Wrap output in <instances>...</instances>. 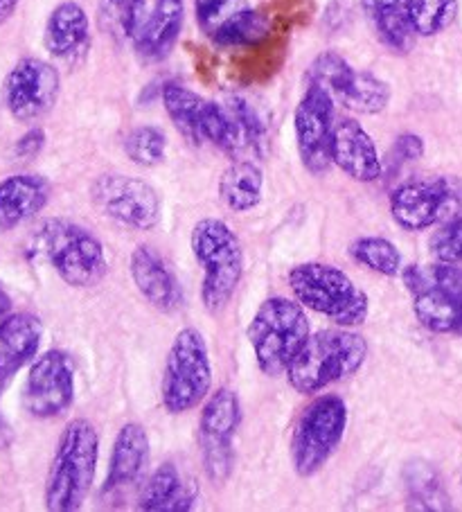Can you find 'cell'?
<instances>
[{"instance_id": "1", "label": "cell", "mask_w": 462, "mask_h": 512, "mask_svg": "<svg viewBox=\"0 0 462 512\" xmlns=\"http://www.w3.org/2000/svg\"><path fill=\"white\" fill-rule=\"evenodd\" d=\"M100 436L84 418L70 420L61 431L46 479V508L50 512H75L84 506L93 488Z\"/></svg>"}, {"instance_id": "2", "label": "cell", "mask_w": 462, "mask_h": 512, "mask_svg": "<svg viewBox=\"0 0 462 512\" xmlns=\"http://www.w3.org/2000/svg\"><path fill=\"white\" fill-rule=\"evenodd\" d=\"M368 359V343L348 328L309 334L298 357L287 368L291 388L300 395H316L327 386L359 373Z\"/></svg>"}, {"instance_id": "3", "label": "cell", "mask_w": 462, "mask_h": 512, "mask_svg": "<svg viewBox=\"0 0 462 512\" xmlns=\"http://www.w3.org/2000/svg\"><path fill=\"white\" fill-rule=\"evenodd\" d=\"M194 260L203 269L201 300L210 314L230 303L244 276V249L237 233L224 219L206 217L194 224L190 235Z\"/></svg>"}, {"instance_id": "4", "label": "cell", "mask_w": 462, "mask_h": 512, "mask_svg": "<svg viewBox=\"0 0 462 512\" xmlns=\"http://www.w3.org/2000/svg\"><path fill=\"white\" fill-rule=\"evenodd\" d=\"M289 287L305 310L321 314L341 328H357L368 319V294L332 264H296L289 271Z\"/></svg>"}, {"instance_id": "5", "label": "cell", "mask_w": 462, "mask_h": 512, "mask_svg": "<svg viewBox=\"0 0 462 512\" xmlns=\"http://www.w3.org/2000/svg\"><path fill=\"white\" fill-rule=\"evenodd\" d=\"M246 334L262 373L269 377L284 375L309 339L305 307L298 300L282 296L264 300Z\"/></svg>"}, {"instance_id": "6", "label": "cell", "mask_w": 462, "mask_h": 512, "mask_svg": "<svg viewBox=\"0 0 462 512\" xmlns=\"http://www.w3.org/2000/svg\"><path fill=\"white\" fill-rule=\"evenodd\" d=\"M402 280L422 328L462 339V267L449 262L411 264Z\"/></svg>"}, {"instance_id": "7", "label": "cell", "mask_w": 462, "mask_h": 512, "mask_svg": "<svg viewBox=\"0 0 462 512\" xmlns=\"http://www.w3.org/2000/svg\"><path fill=\"white\" fill-rule=\"evenodd\" d=\"M37 251L66 285L77 289L95 287L109 271L102 242L84 226L68 219H48L39 228Z\"/></svg>"}, {"instance_id": "8", "label": "cell", "mask_w": 462, "mask_h": 512, "mask_svg": "<svg viewBox=\"0 0 462 512\" xmlns=\"http://www.w3.org/2000/svg\"><path fill=\"white\" fill-rule=\"evenodd\" d=\"M212 386V364L208 343L197 328H183L167 352L161 402L167 413L181 416L206 400Z\"/></svg>"}, {"instance_id": "9", "label": "cell", "mask_w": 462, "mask_h": 512, "mask_svg": "<svg viewBox=\"0 0 462 512\" xmlns=\"http://www.w3.org/2000/svg\"><path fill=\"white\" fill-rule=\"evenodd\" d=\"M348 429V406L339 395H318L300 413L291 434V463L302 479L323 470L341 447Z\"/></svg>"}, {"instance_id": "10", "label": "cell", "mask_w": 462, "mask_h": 512, "mask_svg": "<svg viewBox=\"0 0 462 512\" xmlns=\"http://www.w3.org/2000/svg\"><path fill=\"white\" fill-rule=\"evenodd\" d=\"M462 213V179H413L390 192V215L404 231H426Z\"/></svg>"}, {"instance_id": "11", "label": "cell", "mask_w": 462, "mask_h": 512, "mask_svg": "<svg viewBox=\"0 0 462 512\" xmlns=\"http://www.w3.org/2000/svg\"><path fill=\"white\" fill-rule=\"evenodd\" d=\"M307 84L323 86L336 104L359 116H377L390 102V86L384 79L357 70L339 52H321L307 70Z\"/></svg>"}, {"instance_id": "12", "label": "cell", "mask_w": 462, "mask_h": 512, "mask_svg": "<svg viewBox=\"0 0 462 512\" xmlns=\"http://www.w3.org/2000/svg\"><path fill=\"white\" fill-rule=\"evenodd\" d=\"M91 197L104 217L133 231H154L161 224V197L147 181L127 174H102Z\"/></svg>"}, {"instance_id": "13", "label": "cell", "mask_w": 462, "mask_h": 512, "mask_svg": "<svg viewBox=\"0 0 462 512\" xmlns=\"http://www.w3.org/2000/svg\"><path fill=\"white\" fill-rule=\"evenodd\" d=\"M242 422V404L230 388L210 393L199 418V447L203 470L215 483L228 481L233 472V438Z\"/></svg>"}, {"instance_id": "14", "label": "cell", "mask_w": 462, "mask_h": 512, "mask_svg": "<svg viewBox=\"0 0 462 512\" xmlns=\"http://www.w3.org/2000/svg\"><path fill=\"white\" fill-rule=\"evenodd\" d=\"M296 145L300 161L314 176L325 174L334 165L332 143L336 129V102L318 84H307L296 113H293Z\"/></svg>"}, {"instance_id": "15", "label": "cell", "mask_w": 462, "mask_h": 512, "mask_svg": "<svg viewBox=\"0 0 462 512\" xmlns=\"http://www.w3.org/2000/svg\"><path fill=\"white\" fill-rule=\"evenodd\" d=\"M61 91L59 70L39 57L16 61L3 84L5 107L19 122H34L50 113Z\"/></svg>"}, {"instance_id": "16", "label": "cell", "mask_w": 462, "mask_h": 512, "mask_svg": "<svg viewBox=\"0 0 462 512\" xmlns=\"http://www.w3.org/2000/svg\"><path fill=\"white\" fill-rule=\"evenodd\" d=\"M75 400V370L68 355L48 350L32 361L23 388V404L30 416L39 420L57 418Z\"/></svg>"}, {"instance_id": "17", "label": "cell", "mask_w": 462, "mask_h": 512, "mask_svg": "<svg viewBox=\"0 0 462 512\" xmlns=\"http://www.w3.org/2000/svg\"><path fill=\"white\" fill-rule=\"evenodd\" d=\"M199 30L221 48L248 46L266 37L269 23L253 10L251 0H194Z\"/></svg>"}, {"instance_id": "18", "label": "cell", "mask_w": 462, "mask_h": 512, "mask_svg": "<svg viewBox=\"0 0 462 512\" xmlns=\"http://www.w3.org/2000/svg\"><path fill=\"white\" fill-rule=\"evenodd\" d=\"M149 436L142 425L127 422L122 425L113 440L109 472L102 485V497H120L122 492L131 490L140 483L149 465Z\"/></svg>"}, {"instance_id": "19", "label": "cell", "mask_w": 462, "mask_h": 512, "mask_svg": "<svg viewBox=\"0 0 462 512\" xmlns=\"http://www.w3.org/2000/svg\"><path fill=\"white\" fill-rule=\"evenodd\" d=\"M332 161L345 176L359 183H372L384 174L375 140L352 118L336 120Z\"/></svg>"}, {"instance_id": "20", "label": "cell", "mask_w": 462, "mask_h": 512, "mask_svg": "<svg viewBox=\"0 0 462 512\" xmlns=\"http://www.w3.org/2000/svg\"><path fill=\"white\" fill-rule=\"evenodd\" d=\"M43 46L66 64H79L91 50V21L75 0H64L50 12L43 30Z\"/></svg>"}, {"instance_id": "21", "label": "cell", "mask_w": 462, "mask_h": 512, "mask_svg": "<svg viewBox=\"0 0 462 512\" xmlns=\"http://www.w3.org/2000/svg\"><path fill=\"white\" fill-rule=\"evenodd\" d=\"M43 323L34 314H12L0 325V395H3L19 370L39 355Z\"/></svg>"}, {"instance_id": "22", "label": "cell", "mask_w": 462, "mask_h": 512, "mask_svg": "<svg viewBox=\"0 0 462 512\" xmlns=\"http://www.w3.org/2000/svg\"><path fill=\"white\" fill-rule=\"evenodd\" d=\"M131 278L138 294L158 312H174L181 305V289L165 260L151 246L140 244L129 260Z\"/></svg>"}, {"instance_id": "23", "label": "cell", "mask_w": 462, "mask_h": 512, "mask_svg": "<svg viewBox=\"0 0 462 512\" xmlns=\"http://www.w3.org/2000/svg\"><path fill=\"white\" fill-rule=\"evenodd\" d=\"M185 21V0H154L133 48L142 61H161L174 50Z\"/></svg>"}, {"instance_id": "24", "label": "cell", "mask_w": 462, "mask_h": 512, "mask_svg": "<svg viewBox=\"0 0 462 512\" xmlns=\"http://www.w3.org/2000/svg\"><path fill=\"white\" fill-rule=\"evenodd\" d=\"M372 32L390 52L408 55L417 32L413 25V0H361Z\"/></svg>"}, {"instance_id": "25", "label": "cell", "mask_w": 462, "mask_h": 512, "mask_svg": "<svg viewBox=\"0 0 462 512\" xmlns=\"http://www.w3.org/2000/svg\"><path fill=\"white\" fill-rule=\"evenodd\" d=\"M50 183L39 174H14L0 181V228L12 231L46 208Z\"/></svg>"}, {"instance_id": "26", "label": "cell", "mask_w": 462, "mask_h": 512, "mask_svg": "<svg viewBox=\"0 0 462 512\" xmlns=\"http://www.w3.org/2000/svg\"><path fill=\"white\" fill-rule=\"evenodd\" d=\"M197 506V490L172 463L154 470L138 494V510L188 512Z\"/></svg>"}, {"instance_id": "27", "label": "cell", "mask_w": 462, "mask_h": 512, "mask_svg": "<svg viewBox=\"0 0 462 512\" xmlns=\"http://www.w3.org/2000/svg\"><path fill=\"white\" fill-rule=\"evenodd\" d=\"M264 192V174L253 161L230 163L219 179V197L233 213H248L260 206Z\"/></svg>"}, {"instance_id": "28", "label": "cell", "mask_w": 462, "mask_h": 512, "mask_svg": "<svg viewBox=\"0 0 462 512\" xmlns=\"http://www.w3.org/2000/svg\"><path fill=\"white\" fill-rule=\"evenodd\" d=\"M163 107L170 116L172 125L179 129V134L188 140L190 145H203V111H206L208 100H203L199 93L179 82H167L163 86Z\"/></svg>"}, {"instance_id": "29", "label": "cell", "mask_w": 462, "mask_h": 512, "mask_svg": "<svg viewBox=\"0 0 462 512\" xmlns=\"http://www.w3.org/2000/svg\"><path fill=\"white\" fill-rule=\"evenodd\" d=\"M147 0H100L97 28L115 43H133L147 21Z\"/></svg>"}, {"instance_id": "30", "label": "cell", "mask_w": 462, "mask_h": 512, "mask_svg": "<svg viewBox=\"0 0 462 512\" xmlns=\"http://www.w3.org/2000/svg\"><path fill=\"white\" fill-rule=\"evenodd\" d=\"M408 508L413 510H449L451 499L435 467L424 461H413L404 470Z\"/></svg>"}, {"instance_id": "31", "label": "cell", "mask_w": 462, "mask_h": 512, "mask_svg": "<svg viewBox=\"0 0 462 512\" xmlns=\"http://www.w3.org/2000/svg\"><path fill=\"white\" fill-rule=\"evenodd\" d=\"M350 255L354 262H359L361 267L370 269L372 273H379V276L395 278L404 271L402 253L386 237H359L357 242H352Z\"/></svg>"}, {"instance_id": "32", "label": "cell", "mask_w": 462, "mask_h": 512, "mask_svg": "<svg viewBox=\"0 0 462 512\" xmlns=\"http://www.w3.org/2000/svg\"><path fill=\"white\" fill-rule=\"evenodd\" d=\"M201 134L203 143H212L217 149H221V152H226L230 156L237 154L239 149H244L242 136H239V129L226 104L208 100L206 111H203Z\"/></svg>"}, {"instance_id": "33", "label": "cell", "mask_w": 462, "mask_h": 512, "mask_svg": "<svg viewBox=\"0 0 462 512\" xmlns=\"http://www.w3.org/2000/svg\"><path fill=\"white\" fill-rule=\"evenodd\" d=\"M226 107L235 120L244 147L251 149V154H255L257 158H262L266 152V125L260 118V113H257L253 109V104L242 95L228 97Z\"/></svg>"}, {"instance_id": "34", "label": "cell", "mask_w": 462, "mask_h": 512, "mask_svg": "<svg viewBox=\"0 0 462 512\" xmlns=\"http://www.w3.org/2000/svg\"><path fill=\"white\" fill-rule=\"evenodd\" d=\"M167 152V138L158 127H136L124 138V154L140 167H156L163 163Z\"/></svg>"}, {"instance_id": "35", "label": "cell", "mask_w": 462, "mask_h": 512, "mask_svg": "<svg viewBox=\"0 0 462 512\" xmlns=\"http://www.w3.org/2000/svg\"><path fill=\"white\" fill-rule=\"evenodd\" d=\"M458 14V0H413L417 37H435L449 28Z\"/></svg>"}, {"instance_id": "36", "label": "cell", "mask_w": 462, "mask_h": 512, "mask_svg": "<svg viewBox=\"0 0 462 512\" xmlns=\"http://www.w3.org/2000/svg\"><path fill=\"white\" fill-rule=\"evenodd\" d=\"M429 246L435 260L462 264V213L451 217L449 222L440 224L438 231L433 233Z\"/></svg>"}, {"instance_id": "37", "label": "cell", "mask_w": 462, "mask_h": 512, "mask_svg": "<svg viewBox=\"0 0 462 512\" xmlns=\"http://www.w3.org/2000/svg\"><path fill=\"white\" fill-rule=\"evenodd\" d=\"M393 156L399 163H413L424 156V140L417 134H402L395 140Z\"/></svg>"}, {"instance_id": "38", "label": "cell", "mask_w": 462, "mask_h": 512, "mask_svg": "<svg viewBox=\"0 0 462 512\" xmlns=\"http://www.w3.org/2000/svg\"><path fill=\"white\" fill-rule=\"evenodd\" d=\"M43 145H46V131L39 129V127H34V129L28 131V134L19 138V143H16L14 152H16V156H19V158H25V161H28V158L39 156Z\"/></svg>"}, {"instance_id": "39", "label": "cell", "mask_w": 462, "mask_h": 512, "mask_svg": "<svg viewBox=\"0 0 462 512\" xmlns=\"http://www.w3.org/2000/svg\"><path fill=\"white\" fill-rule=\"evenodd\" d=\"M10 316H12V298L3 287H0V325L10 319Z\"/></svg>"}, {"instance_id": "40", "label": "cell", "mask_w": 462, "mask_h": 512, "mask_svg": "<svg viewBox=\"0 0 462 512\" xmlns=\"http://www.w3.org/2000/svg\"><path fill=\"white\" fill-rule=\"evenodd\" d=\"M16 7H19V0H0V25H5L12 19Z\"/></svg>"}, {"instance_id": "41", "label": "cell", "mask_w": 462, "mask_h": 512, "mask_svg": "<svg viewBox=\"0 0 462 512\" xmlns=\"http://www.w3.org/2000/svg\"><path fill=\"white\" fill-rule=\"evenodd\" d=\"M12 440V429L10 425H7V420L0 416V449H5L7 445H10Z\"/></svg>"}]
</instances>
